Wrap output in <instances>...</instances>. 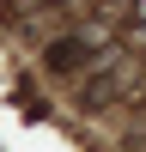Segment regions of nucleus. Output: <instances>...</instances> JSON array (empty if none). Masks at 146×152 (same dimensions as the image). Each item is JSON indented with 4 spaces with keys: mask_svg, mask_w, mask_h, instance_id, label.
<instances>
[{
    "mask_svg": "<svg viewBox=\"0 0 146 152\" xmlns=\"http://www.w3.org/2000/svg\"><path fill=\"white\" fill-rule=\"evenodd\" d=\"M79 61H85V49H79V43H55V49H49V67H61V73L79 67Z\"/></svg>",
    "mask_w": 146,
    "mask_h": 152,
    "instance_id": "obj_1",
    "label": "nucleus"
},
{
    "mask_svg": "<svg viewBox=\"0 0 146 152\" xmlns=\"http://www.w3.org/2000/svg\"><path fill=\"white\" fill-rule=\"evenodd\" d=\"M67 6H91V0H67Z\"/></svg>",
    "mask_w": 146,
    "mask_h": 152,
    "instance_id": "obj_2",
    "label": "nucleus"
},
{
    "mask_svg": "<svg viewBox=\"0 0 146 152\" xmlns=\"http://www.w3.org/2000/svg\"><path fill=\"white\" fill-rule=\"evenodd\" d=\"M24 6H31V0H24Z\"/></svg>",
    "mask_w": 146,
    "mask_h": 152,
    "instance_id": "obj_3",
    "label": "nucleus"
}]
</instances>
